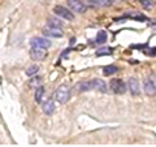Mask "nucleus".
Here are the masks:
<instances>
[{"label": "nucleus", "instance_id": "obj_1", "mask_svg": "<svg viewBox=\"0 0 156 147\" xmlns=\"http://www.w3.org/2000/svg\"><path fill=\"white\" fill-rule=\"evenodd\" d=\"M70 95H72V90L70 87L65 85V83H62L57 87L53 92V99H55L57 103H60V104H65V103L70 99Z\"/></svg>", "mask_w": 156, "mask_h": 147}, {"label": "nucleus", "instance_id": "obj_2", "mask_svg": "<svg viewBox=\"0 0 156 147\" xmlns=\"http://www.w3.org/2000/svg\"><path fill=\"white\" fill-rule=\"evenodd\" d=\"M53 13L58 18H64V20H68V21H73L74 20V13L70 9H68V7H64V5H56L53 8Z\"/></svg>", "mask_w": 156, "mask_h": 147}, {"label": "nucleus", "instance_id": "obj_3", "mask_svg": "<svg viewBox=\"0 0 156 147\" xmlns=\"http://www.w3.org/2000/svg\"><path fill=\"white\" fill-rule=\"evenodd\" d=\"M109 87L111 90L115 92V94H119V95H122L126 92L128 90V87H126V83L120 80V78H115V80H112L111 83H109Z\"/></svg>", "mask_w": 156, "mask_h": 147}, {"label": "nucleus", "instance_id": "obj_4", "mask_svg": "<svg viewBox=\"0 0 156 147\" xmlns=\"http://www.w3.org/2000/svg\"><path fill=\"white\" fill-rule=\"evenodd\" d=\"M66 5L72 12H76L80 14L85 13L87 11V8L85 7V4L82 3L81 0H66Z\"/></svg>", "mask_w": 156, "mask_h": 147}, {"label": "nucleus", "instance_id": "obj_5", "mask_svg": "<svg viewBox=\"0 0 156 147\" xmlns=\"http://www.w3.org/2000/svg\"><path fill=\"white\" fill-rule=\"evenodd\" d=\"M29 55H30V57L33 59V60L42 61V60H44V59L47 57V51H46V48L31 47L30 51H29Z\"/></svg>", "mask_w": 156, "mask_h": 147}, {"label": "nucleus", "instance_id": "obj_6", "mask_svg": "<svg viewBox=\"0 0 156 147\" xmlns=\"http://www.w3.org/2000/svg\"><path fill=\"white\" fill-rule=\"evenodd\" d=\"M43 35L46 38H62L64 37V33L60 27H53L47 25L44 29H43Z\"/></svg>", "mask_w": 156, "mask_h": 147}, {"label": "nucleus", "instance_id": "obj_7", "mask_svg": "<svg viewBox=\"0 0 156 147\" xmlns=\"http://www.w3.org/2000/svg\"><path fill=\"white\" fill-rule=\"evenodd\" d=\"M126 87L130 91V94L133 96H138L140 94V87H139V82L135 77H130L128 80V83H126Z\"/></svg>", "mask_w": 156, "mask_h": 147}, {"label": "nucleus", "instance_id": "obj_8", "mask_svg": "<svg viewBox=\"0 0 156 147\" xmlns=\"http://www.w3.org/2000/svg\"><path fill=\"white\" fill-rule=\"evenodd\" d=\"M31 47H41V48H50L51 47V41H48V38H42V37H35L30 41Z\"/></svg>", "mask_w": 156, "mask_h": 147}, {"label": "nucleus", "instance_id": "obj_9", "mask_svg": "<svg viewBox=\"0 0 156 147\" xmlns=\"http://www.w3.org/2000/svg\"><path fill=\"white\" fill-rule=\"evenodd\" d=\"M143 87H144V92L147 95H150V96L156 95V86L151 78H146L143 82Z\"/></svg>", "mask_w": 156, "mask_h": 147}, {"label": "nucleus", "instance_id": "obj_10", "mask_svg": "<svg viewBox=\"0 0 156 147\" xmlns=\"http://www.w3.org/2000/svg\"><path fill=\"white\" fill-rule=\"evenodd\" d=\"M42 111L43 113L47 116H51L53 112H55V103H53L52 99H47L46 102L42 103Z\"/></svg>", "mask_w": 156, "mask_h": 147}, {"label": "nucleus", "instance_id": "obj_11", "mask_svg": "<svg viewBox=\"0 0 156 147\" xmlns=\"http://www.w3.org/2000/svg\"><path fill=\"white\" fill-rule=\"evenodd\" d=\"M91 85H92V90H96L99 92H107V85L103 80L100 78H94L91 81Z\"/></svg>", "mask_w": 156, "mask_h": 147}, {"label": "nucleus", "instance_id": "obj_12", "mask_svg": "<svg viewBox=\"0 0 156 147\" xmlns=\"http://www.w3.org/2000/svg\"><path fill=\"white\" fill-rule=\"evenodd\" d=\"M90 90H92L91 81L80 82V83H78V85H76V87H74V91H77V92H86V91H90Z\"/></svg>", "mask_w": 156, "mask_h": 147}, {"label": "nucleus", "instance_id": "obj_13", "mask_svg": "<svg viewBox=\"0 0 156 147\" xmlns=\"http://www.w3.org/2000/svg\"><path fill=\"white\" fill-rule=\"evenodd\" d=\"M47 25L61 29L62 26H64V22H62L61 20H58L57 17H50V18H47Z\"/></svg>", "mask_w": 156, "mask_h": 147}, {"label": "nucleus", "instance_id": "obj_14", "mask_svg": "<svg viewBox=\"0 0 156 147\" xmlns=\"http://www.w3.org/2000/svg\"><path fill=\"white\" fill-rule=\"evenodd\" d=\"M44 87H43L42 85L37 87L35 89V95H34V99H35L37 103H42V99H43V96H44Z\"/></svg>", "mask_w": 156, "mask_h": 147}, {"label": "nucleus", "instance_id": "obj_15", "mask_svg": "<svg viewBox=\"0 0 156 147\" xmlns=\"http://www.w3.org/2000/svg\"><path fill=\"white\" fill-rule=\"evenodd\" d=\"M42 85V78L38 77V76H33L30 77V81H29V87H31V89H37Z\"/></svg>", "mask_w": 156, "mask_h": 147}, {"label": "nucleus", "instance_id": "obj_16", "mask_svg": "<svg viewBox=\"0 0 156 147\" xmlns=\"http://www.w3.org/2000/svg\"><path fill=\"white\" fill-rule=\"evenodd\" d=\"M117 72H119V68H117L116 65H107V66L103 68V74L104 76H112Z\"/></svg>", "mask_w": 156, "mask_h": 147}, {"label": "nucleus", "instance_id": "obj_17", "mask_svg": "<svg viewBox=\"0 0 156 147\" xmlns=\"http://www.w3.org/2000/svg\"><path fill=\"white\" fill-rule=\"evenodd\" d=\"M139 3H140V5H142L144 9H147V11H151V9L155 7L156 0H139Z\"/></svg>", "mask_w": 156, "mask_h": 147}, {"label": "nucleus", "instance_id": "obj_18", "mask_svg": "<svg viewBox=\"0 0 156 147\" xmlns=\"http://www.w3.org/2000/svg\"><path fill=\"white\" fill-rule=\"evenodd\" d=\"M105 41H107V33L104 30H99V33L96 34L95 42L98 43V45H101V43H104Z\"/></svg>", "mask_w": 156, "mask_h": 147}, {"label": "nucleus", "instance_id": "obj_19", "mask_svg": "<svg viewBox=\"0 0 156 147\" xmlns=\"http://www.w3.org/2000/svg\"><path fill=\"white\" fill-rule=\"evenodd\" d=\"M38 70H39V66H38V65H31V66L27 68L25 73H26L27 77H33V76H37Z\"/></svg>", "mask_w": 156, "mask_h": 147}, {"label": "nucleus", "instance_id": "obj_20", "mask_svg": "<svg viewBox=\"0 0 156 147\" xmlns=\"http://www.w3.org/2000/svg\"><path fill=\"white\" fill-rule=\"evenodd\" d=\"M94 2L96 3L98 7H103V8H108L112 5L111 0H94Z\"/></svg>", "mask_w": 156, "mask_h": 147}, {"label": "nucleus", "instance_id": "obj_21", "mask_svg": "<svg viewBox=\"0 0 156 147\" xmlns=\"http://www.w3.org/2000/svg\"><path fill=\"white\" fill-rule=\"evenodd\" d=\"M81 2L85 4V7H86L87 9H94V8H98L96 3L94 2V0H81Z\"/></svg>", "mask_w": 156, "mask_h": 147}, {"label": "nucleus", "instance_id": "obj_22", "mask_svg": "<svg viewBox=\"0 0 156 147\" xmlns=\"http://www.w3.org/2000/svg\"><path fill=\"white\" fill-rule=\"evenodd\" d=\"M112 53V48H100L96 52V56H103V55H111Z\"/></svg>", "mask_w": 156, "mask_h": 147}, {"label": "nucleus", "instance_id": "obj_23", "mask_svg": "<svg viewBox=\"0 0 156 147\" xmlns=\"http://www.w3.org/2000/svg\"><path fill=\"white\" fill-rule=\"evenodd\" d=\"M150 78H151V80H152V82L155 83V86H156V73H155V74H154V76H151Z\"/></svg>", "mask_w": 156, "mask_h": 147}, {"label": "nucleus", "instance_id": "obj_24", "mask_svg": "<svg viewBox=\"0 0 156 147\" xmlns=\"http://www.w3.org/2000/svg\"><path fill=\"white\" fill-rule=\"evenodd\" d=\"M120 2H122V0H111L112 4H116V3H120Z\"/></svg>", "mask_w": 156, "mask_h": 147}]
</instances>
